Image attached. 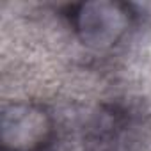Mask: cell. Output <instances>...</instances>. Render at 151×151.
Segmentation results:
<instances>
[{
    "mask_svg": "<svg viewBox=\"0 0 151 151\" xmlns=\"http://www.w3.org/2000/svg\"><path fill=\"white\" fill-rule=\"evenodd\" d=\"M50 132L45 112L32 107H16L4 117V146L14 151H30L39 147Z\"/></svg>",
    "mask_w": 151,
    "mask_h": 151,
    "instance_id": "cell-1",
    "label": "cell"
},
{
    "mask_svg": "<svg viewBox=\"0 0 151 151\" xmlns=\"http://www.w3.org/2000/svg\"><path fill=\"white\" fill-rule=\"evenodd\" d=\"M124 13L110 4H87L77 14V25L89 45H110L124 29Z\"/></svg>",
    "mask_w": 151,
    "mask_h": 151,
    "instance_id": "cell-2",
    "label": "cell"
}]
</instances>
